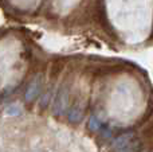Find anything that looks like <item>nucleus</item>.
<instances>
[{
    "label": "nucleus",
    "instance_id": "2",
    "mask_svg": "<svg viewBox=\"0 0 153 152\" xmlns=\"http://www.w3.org/2000/svg\"><path fill=\"white\" fill-rule=\"evenodd\" d=\"M114 152H136V142L133 133H124L113 143Z\"/></svg>",
    "mask_w": 153,
    "mask_h": 152
},
{
    "label": "nucleus",
    "instance_id": "4",
    "mask_svg": "<svg viewBox=\"0 0 153 152\" xmlns=\"http://www.w3.org/2000/svg\"><path fill=\"white\" fill-rule=\"evenodd\" d=\"M83 113H85V109H83V105L79 104V102H75L69 110V121L71 124H78L81 123V120L83 118Z\"/></svg>",
    "mask_w": 153,
    "mask_h": 152
},
{
    "label": "nucleus",
    "instance_id": "5",
    "mask_svg": "<svg viewBox=\"0 0 153 152\" xmlns=\"http://www.w3.org/2000/svg\"><path fill=\"white\" fill-rule=\"evenodd\" d=\"M102 127H103V125L100 123V120H98V118L95 117L94 115L90 116V118H89V128H90V131H93V132H100Z\"/></svg>",
    "mask_w": 153,
    "mask_h": 152
},
{
    "label": "nucleus",
    "instance_id": "3",
    "mask_svg": "<svg viewBox=\"0 0 153 152\" xmlns=\"http://www.w3.org/2000/svg\"><path fill=\"white\" fill-rule=\"evenodd\" d=\"M42 92V75L38 74L30 81L28 86H27L26 92H24V100L26 102H32L38 98V96Z\"/></svg>",
    "mask_w": 153,
    "mask_h": 152
},
{
    "label": "nucleus",
    "instance_id": "6",
    "mask_svg": "<svg viewBox=\"0 0 153 152\" xmlns=\"http://www.w3.org/2000/svg\"><path fill=\"white\" fill-rule=\"evenodd\" d=\"M7 112H8V115H11V116H18L19 113H20V109H19L16 105H11L7 109Z\"/></svg>",
    "mask_w": 153,
    "mask_h": 152
},
{
    "label": "nucleus",
    "instance_id": "1",
    "mask_svg": "<svg viewBox=\"0 0 153 152\" xmlns=\"http://www.w3.org/2000/svg\"><path fill=\"white\" fill-rule=\"evenodd\" d=\"M69 108V88L67 85H62L55 94V98L53 102V113L56 117H61L66 113Z\"/></svg>",
    "mask_w": 153,
    "mask_h": 152
}]
</instances>
